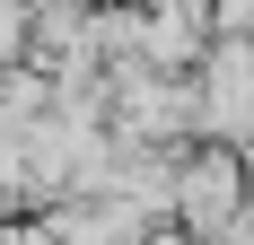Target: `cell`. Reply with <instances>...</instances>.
<instances>
[{"label":"cell","mask_w":254,"mask_h":245,"mask_svg":"<svg viewBox=\"0 0 254 245\" xmlns=\"http://www.w3.org/2000/svg\"><path fill=\"white\" fill-rule=\"evenodd\" d=\"M237 193H246V184H237V175H228V158H202V167H193V175H184V184H176V201H184V210H193V219H219V210H228Z\"/></svg>","instance_id":"obj_1"}]
</instances>
